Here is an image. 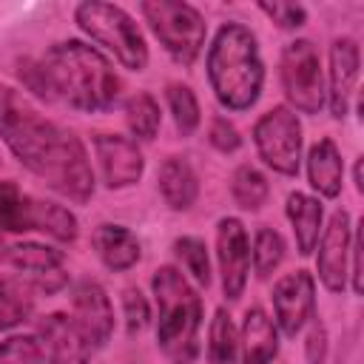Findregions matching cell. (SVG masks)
I'll use <instances>...</instances> for the list:
<instances>
[{"label": "cell", "mask_w": 364, "mask_h": 364, "mask_svg": "<svg viewBox=\"0 0 364 364\" xmlns=\"http://www.w3.org/2000/svg\"><path fill=\"white\" fill-rule=\"evenodd\" d=\"M3 262L14 270V279H20L31 293H57L68 282L63 270V250L40 242L9 245L3 250Z\"/></svg>", "instance_id": "obj_10"}, {"label": "cell", "mask_w": 364, "mask_h": 364, "mask_svg": "<svg viewBox=\"0 0 364 364\" xmlns=\"http://www.w3.org/2000/svg\"><path fill=\"white\" fill-rule=\"evenodd\" d=\"M284 213H287V222H290V228H293L299 253H301V256H310V253L316 250V242H318L321 228H324L321 202H318L316 196H307V193L296 191V193L287 196Z\"/></svg>", "instance_id": "obj_21"}, {"label": "cell", "mask_w": 364, "mask_h": 364, "mask_svg": "<svg viewBox=\"0 0 364 364\" xmlns=\"http://www.w3.org/2000/svg\"><path fill=\"white\" fill-rule=\"evenodd\" d=\"M156 188H159V193L171 210H188L199 196L196 171L191 168V162L185 156H168L159 165Z\"/></svg>", "instance_id": "obj_20"}, {"label": "cell", "mask_w": 364, "mask_h": 364, "mask_svg": "<svg viewBox=\"0 0 364 364\" xmlns=\"http://www.w3.org/2000/svg\"><path fill=\"white\" fill-rule=\"evenodd\" d=\"M316 270L321 284L330 293L347 290V273H350V247H353V225L347 210H336L330 222L321 228V236L316 242Z\"/></svg>", "instance_id": "obj_12"}, {"label": "cell", "mask_w": 364, "mask_h": 364, "mask_svg": "<svg viewBox=\"0 0 364 364\" xmlns=\"http://www.w3.org/2000/svg\"><path fill=\"white\" fill-rule=\"evenodd\" d=\"M74 23L102 48H108L128 71H142L148 65V43L134 17L117 6L102 0H85L74 9Z\"/></svg>", "instance_id": "obj_5"}, {"label": "cell", "mask_w": 364, "mask_h": 364, "mask_svg": "<svg viewBox=\"0 0 364 364\" xmlns=\"http://www.w3.org/2000/svg\"><path fill=\"white\" fill-rule=\"evenodd\" d=\"M0 162H3V159H0Z\"/></svg>", "instance_id": "obj_35"}, {"label": "cell", "mask_w": 364, "mask_h": 364, "mask_svg": "<svg viewBox=\"0 0 364 364\" xmlns=\"http://www.w3.org/2000/svg\"><path fill=\"white\" fill-rule=\"evenodd\" d=\"M230 193H233V202L242 210H259L270 196V185H267V179L259 168L239 165L233 171V179H230Z\"/></svg>", "instance_id": "obj_26"}, {"label": "cell", "mask_w": 364, "mask_h": 364, "mask_svg": "<svg viewBox=\"0 0 364 364\" xmlns=\"http://www.w3.org/2000/svg\"><path fill=\"white\" fill-rule=\"evenodd\" d=\"M173 250L185 267V273H191V279L202 287L210 284V262H208V247L199 236H179L173 242Z\"/></svg>", "instance_id": "obj_29"}, {"label": "cell", "mask_w": 364, "mask_h": 364, "mask_svg": "<svg viewBox=\"0 0 364 364\" xmlns=\"http://www.w3.org/2000/svg\"><path fill=\"white\" fill-rule=\"evenodd\" d=\"M94 154H97V165L102 173V182L111 191L119 188H131L142 179L145 171V159L139 145L131 136L122 134H97L94 136Z\"/></svg>", "instance_id": "obj_15"}, {"label": "cell", "mask_w": 364, "mask_h": 364, "mask_svg": "<svg viewBox=\"0 0 364 364\" xmlns=\"http://www.w3.org/2000/svg\"><path fill=\"white\" fill-rule=\"evenodd\" d=\"M159 122H162V114H159V102L148 94V91H136L128 102H125V125L136 139L142 142H151L159 131Z\"/></svg>", "instance_id": "obj_24"}, {"label": "cell", "mask_w": 364, "mask_h": 364, "mask_svg": "<svg viewBox=\"0 0 364 364\" xmlns=\"http://www.w3.org/2000/svg\"><path fill=\"white\" fill-rule=\"evenodd\" d=\"M94 250L114 273L131 270L139 262V239L122 225H100L94 230Z\"/></svg>", "instance_id": "obj_22"}, {"label": "cell", "mask_w": 364, "mask_h": 364, "mask_svg": "<svg viewBox=\"0 0 364 364\" xmlns=\"http://www.w3.org/2000/svg\"><path fill=\"white\" fill-rule=\"evenodd\" d=\"M156 299V347L176 364H188L196 355V333L202 324V299L173 264L156 267L151 276Z\"/></svg>", "instance_id": "obj_4"}, {"label": "cell", "mask_w": 364, "mask_h": 364, "mask_svg": "<svg viewBox=\"0 0 364 364\" xmlns=\"http://www.w3.org/2000/svg\"><path fill=\"white\" fill-rule=\"evenodd\" d=\"M145 23L151 26L159 46L176 60L179 65H193L202 54L208 26L202 14L182 0H145L139 6Z\"/></svg>", "instance_id": "obj_7"}, {"label": "cell", "mask_w": 364, "mask_h": 364, "mask_svg": "<svg viewBox=\"0 0 364 364\" xmlns=\"http://www.w3.org/2000/svg\"><path fill=\"white\" fill-rule=\"evenodd\" d=\"M43 347L37 336H9L0 338V364H43Z\"/></svg>", "instance_id": "obj_30"}, {"label": "cell", "mask_w": 364, "mask_h": 364, "mask_svg": "<svg viewBox=\"0 0 364 364\" xmlns=\"http://www.w3.org/2000/svg\"><path fill=\"white\" fill-rule=\"evenodd\" d=\"M208 139H210V145H213L219 154H233V151H239V145H242V136H239L236 125L228 122L225 117H213V119H210Z\"/></svg>", "instance_id": "obj_33"}, {"label": "cell", "mask_w": 364, "mask_h": 364, "mask_svg": "<svg viewBox=\"0 0 364 364\" xmlns=\"http://www.w3.org/2000/svg\"><path fill=\"white\" fill-rule=\"evenodd\" d=\"M71 318L80 327V333H82V338L88 341L91 350L105 347L111 341V336H114L111 299L91 279H82V282L74 284V290H71Z\"/></svg>", "instance_id": "obj_14"}, {"label": "cell", "mask_w": 364, "mask_h": 364, "mask_svg": "<svg viewBox=\"0 0 364 364\" xmlns=\"http://www.w3.org/2000/svg\"><path fill=\"white\" fill-rule=\"evenodd\" d=\"M0 239H3V236H0Z\"/></svg>", "instance_id": "obj_36"}, {"label": "cell", "mask_w": 364, "mask_h": 364, "mask_svg": "<svg viewBox=\"0 0 364 364\" xmlns=\"http://www.w3.org/2000/svg\"><path fill=\"white\" fill-rule=\"evenodd\" d=\"M279 353V330L262 307L245 313L239 330V364H273Z\"/></svg>", "instance_id": "obj_18"}, {"label": "cell", "mask_w": 364, "mask_h": 364, "mask_svg": "<svg viewBox=\"0 0 364 364\" xmlns=\"http://www.w3.org/2000/svg\"><path fill=\"white\" fill-rule=\"evenodd\" d=\"M273 301V324L284 336H299L310 316L316 313V282L307 270L284 273L270 293Z\"/></svg>", "instance_id": "obj_11"}, {"label": "cell", "mask_w": 364, "mask_h": 364, "mask_svg": "<svg viewBox=\"0 0 364 364\" xmlns=\"http://www.w3.org/2000/svg\"><path fill=\"white\" fill-rule=\"evenodd\" d=\"M20 80L37 97L82 114L108 111L122 88L111 60L80 40H60L48 46L40 60H26L20 65Z\"/></svg>", "instance_id": "obj_2"}, {"label": "cell", "mask_w": 364, "mask_h": 364, "mask_svg": "<svg viewBox=\"0 0 364 364\" xmlns=\"http://www.w3.org/2000/svg\"><path fill=\"white\" fill-rule=\"evenodd\" d=\"M0 139L14 159L60 196L82 205L94 196V171L80 136L43 117L26 94L0 82Z\"/></svg>", "instance_id": "obj_1"}, {"label": "cell", "mask_w": 364, "mask_h": 364, "mask_svg": "<svg viewBox=\"0 0 364 364\" xmlns=\"http://www.w3.org/2000/svg\"><path fill=\"white\" fill-rule=\"evenodd\" d=\"M253 145L259 159L282 176H296L301 165V122L287 105L264 111L253 125Z\"/></svg>", "instance_id": "obj_9"}, {"label": "cell", "mask_w": 364, "mask_h": 364, "mask_svg": "<svg viewBox=\"0 0 364 364\" xmlns=\"http://www.w3.org/2000/svg\"><path fill=\"white\" fill-rule=\"evenodd\" d=\"M284 259V239L279 230L262 225L253 233V247H250V262H253V273L259 279H267L276 273V267Z\"/></svg>", "instance_id": "obj_27"}, {"label": "cell", "mask_w": 364, "mask_h": 364, "mask_svg": "<svg viewBox=\"0 0 364 364\" xmlns=\"http://www.w3.org/2000/svg\"><path fill=\"white\" fill-rule=\"evenodd\" d=\"M208 82L228 111H247L256 105L264 85V63L256 34L242 23L219 26L208 48Z\"/></svg>", "instance_id": "obj_3"}, {"label": "cell", "mask_w": 364, "mask_h": 364, "mask_svg": "<svg viewBox=\"0 0 364 364\" xmlns=\"http://www.w3.org/2000/svg\"><path fill=\"white\" fill-rule=\"evenodd\" d=\"M168 108H171V117H173V125L182 136H191L199 122H202V111H199V100L196 94L182 85V82H171L168 85Z\"/></svg>", "instance_id": "obj_28"}, {"label": "cell", "mask_w": 364, "mask_h": 364, "mask_svg": "<svg viewBox=\"0 0 364 364\" xmlns=\"http://www.w3.org/2000/svg\"><path fill=\"white\" fill-rule=\"evenodd\" d=\"M307 179L313 185V191L324 199H336L341 193L344 162H341V151L336 148V142L330 136L318 139L310 148V154H307Z\"/></svg>", "instance_id": "obj_19"}, {"label": "cell", "mask_w": 364, "mask_h": 364, "mask_svg": "<svg viewBox=\"0 0 364 364\" xmlns=\"http://www.w3.org/2000/svg\"><path fill=\"white\" fill-rule=\"evenodd\" d=\"M259 9L284 31H293L307 23V9L299 3H259Z\"/></svg>", "instance_id": "obj_32"}, {"label": "cell", "mask_w": 364, "mask_h": 364, "mask_svg": "<svg viewBox=\"0 0 364 364\" xmlns=\"http://www.w3.org/2000/svg\"><path fill=\"white\" fill-rule=\"evenodd\" d=\"M358 46L350 37L333 40L330 46V68H327V85H324V102L330 105V114L336 119H344L350 111V100L358 82Z\"/></svg>", "instance_id": "obj_17"}, {"label": "cell", "mask_w": 364, "mask_h": 364, "mask_svg": "<svg viewBox=\"0 0 364 364\" xmlns=\"http://www.w3.org/2000/svg\"><path fill=\"white\" fill-rule=\"evenodd\" d=\"M37 338L48 364H88L91 347L68 313H48L37 324Z\"/></svg>", "instance_id": "obj_16"}, {"label": "cell", "mask_w": 364, "mask_h": 364, "mask_svg": "<svg viewBox=\"0 0 364 364\" xmlns=\"http://www.w3.org/2000/svg\"><path fill=\"white\" fill-rule=\"evenodd\" d=\"M37 230L57 242L77 239V216L48 199L23 193L14 182H0V236L3 233H28Z\"/></svg>", "instance_id": "obj_6"}, {"label": "cell", "mask_w": 364, "mask_h": 364, "mask_svg": "<svg viewBox=\"0 0 364 364\" xmlns=\"http://www.w3.org/2000/svg\"><path fill=\"white\" fill-rule=\"evenodd\" d=\"M216 259L222 273V290L230 301H236L250 273V239L236 216H225L216 225Z\"/></svg>", "instance_id": "obj_13"}, {"label": "cell", "mask_w": 364, "mask_h": 364, "mask_svg": "<svg viewBox=\"0 0 364 364\" xmlns=\"http://www.w3.org/2000/svg\"><path fill=\"white\" fill-rule=\"evenodd\" d=\"M122 316H125V327L131 336L142 333L151 321V307H148V299L142 296L139 287H125L122 290Z\"/></svg>", "instance_id": "obj_31"}, {"label": "cell", "mask_w": 364, "mask_h": 364, "mask_svg": "<svg viewBox=\"0 0 364 364\" xmlns=\"http://www.w3.org/2000/svg\"><path fill=\"white\" fill-rule=\"evenodd\" d=\"M208 361L210 364H239V330L225 307H219L208 327Z\"/></svg>", "instance_id": "obj_23"}, {"label": "cell", "mask_w": 364, "mask_h": 364, "mask_svg": "<svg viewBox=\"0 0 364 364\" xmlns=\"http://www.w3.org/2000/svg\"><path fill=\"white\" fill-rule=\"evenodd\" d=\"M279 80L287 108L299 114H318L324 108V71L318 48L310 40H290L279 57Z\"/></svg>", "instance_id": "obj_8"}, {"label": "cell", "mask_w": 364, "mask_h": 364, "mask_svg": "<svg viewBox=\"0 0 364 364\" xmlns=\"http://www.w3.org/2000/svg\"><path fill=\"white\" fill-rule=\"evenodd\" d=\"M34 310V296L20 279L0 276V333L23 324Z\"/></svg>", "instance_id": "obj_25"}, {"label": "cell", "mask_w": 364, "mask_h": 364, "mask_svg": "<svg viewBox=\"0 0 364 364\" xmlns=\"http://www.w3.org/2000/svg\"><path fill=\"white\" fill-rule=\"evenodd\" d=\"M310 333H307V361L310 364H321L324 361V353H327V333H324V324L318 321V316L313 313L310 316Z\"/></svg>", "instance_id": "obj_34"}]
</instances>
